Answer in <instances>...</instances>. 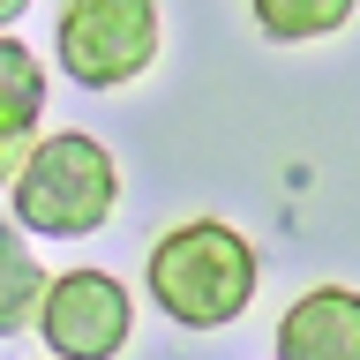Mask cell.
<instances>
[{"label": "cell", "mask_w": 360, "mask_h": 360, "mask_svg": "<svg viewBox=\"0 0 360 360\" xmlns=\"http://www.w3.org/2000/svg\"><path fill=\"white\" fill-rule=\"evenodd\" d=\"M158 60V0H60V75L120 90Z\"/></svg>", "instance_id": "cell-3"}, {"label": "cell", "mask_w": 360, "mask_h": 360, "mask_svg": "<svg viewBox=\"0 0 360 360\" xmlns=\"http://www.w3.org/2000/svg\"><path fill=\"white\" fill-rule=\"evenodd\" d=\"M38 338L53 345V360H112L135 338V300L112 270H60L45 285Z\"/></svg>", "instance_id": "cell-4"}, {"label": "cell", "mask_w": 360, "mask_h": 360, "mask_svg": "<svg viewBox=\"0 0 360 360\" xmlns=\"http://www.w3.org/2000/svg\"><path fill=\"white\" fill-rule=\"evenodd\" d=\"M22 8H30V0H0V30H8V22H15Z\"/></svg>", "instance_id": "cell-9"}, {"label": "cell", "mask_w": 360, "mask_h": 360, "mask_svg": "<svg viewBox=\"0 0 360 360\" xmlns=\"http://www.w3.org/2000/svg\"><path fill=\"white\" fill-rule=\"evenodd\" d=\"M45 278L38 270V255H30V240H22L15 225H0V338H15L22 323H38V308H45Z\"/></svg>", "instance_id": "cell-7"}, {"label": "cell", "mask_w": 360, "mask_h": 360, "mask_svg": "<svg viewBox=\"0 0 360 360\" xmlns=\"http://www.w3.org/2000/svg\"><path fill=\"white\" fill-rule=\"evenodd\" d=\"M38 112H45V68L22 38L0 30V180H15L22 158L38 150Z\"/></svg>", "instance_id": "cell-6"}, {"label": "cell", "mask_w": 360, "mask_h": 360, "mask_svg": "<svg viewBox=\"0 0 360 360\" xmlns=\"http://www.w3.org/2000/svg\"><path fill=\"white\" fill-rule=\"evenodd\" d=\"M360 0H248V15H255V30L278 45H308V38H330V30H345L353 22Z\"/></svg>", "instance_id": "cell-8"}, {"label": "cell", "mask_w": 360, "mask_h": 360, "mask_svg": "<svg viewBox=\"0 0 360 360\" xmlns=\"http://www.w3.org/2000/svg\"><path fill=\"white\" fill-rule=\"evenodd\" d=\"M150 300L173 323H188V330H218V323H233V315L255 300V248L233 233L225 218H188L173 225L165 240L150 248Z\"/></svg>", "instance_id": "cell-1"}, {"label": "cell", "mask_w": 360, "mask_h": 360, "mask_svg": "<svg viewBox=\"0 0 360 360\" xmlns=\"http://www.w3.org/2000/svg\"><path fill=\"white\" fill-rule=\"evenodd\" d=\"M278 360H360V292L315 285L278 315Z\"/></svg>", "instance_id": "cell-5"}, {"label": "cell", "mask_w": 360, "mask_h": 360, "mask_svg": "<svg viewBox=\"0 0 360 360\" xmlns=\"http://www.w3.org/2000/svg\"><path fill=\"white\" fill-rule=\"evenodd\" d=\"M8 195H15V225L45 233V240H83L120 202V165L98 135L60 128V135H38V150L22 158Z\"/></svg>", "instance_id": "cell-2"}]
</instances>
